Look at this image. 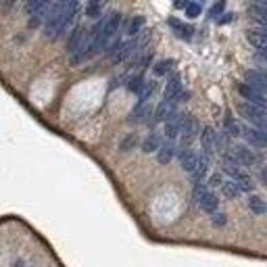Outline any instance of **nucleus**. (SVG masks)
I'll list each match as a JSON object with an SVG mask.
<instances>
[{
  "label": "nucleus",
  "instance_id": "4468645a",
  "mask_svg": "<svg viewBox=\"0 0 267 267\" xmlns=\"http://www.w3.org/2000/svg\"><path fill=\"white\" fill-rule=\"evenodd\" d=\"M180 128H182V115L173 113L165 121V138H167V142H173V140L180 136Z\"/></svg>",
  "mask_w": 267,
  "mask_h": 267
},
{
  "label": "nucleus",
  "instance_id": "4be33fe9",
  "mask_svg": "<svg viewBox=\"0 0 267 267\" xmlns=\"http://www.w3.org/2000/svg\"><path fill=\"white\" fill-rule=\"evenodd\" d=\"M152 90H154V83L152 82H142V86H140V90H138V104H146V100L150 98V94H152Z\"/></svg>",
  "mask_w": 267,
  "mask_h": 267
},
{
  "label": "nucleus",
  "instance_id": "f8f14e48",
  "mask_svg": "<svg viewBox=\"0 0 267 267\" xmlns=\"http://www.w3.org/2000/svg\"><path fill=\"white\" fill-rule=\"evenodd\" d=\"M249 42L257 48L259 52H265L267 48V27H255L249 32Z\"/></svg>",
  "mask_w": 267,
  "mask_h": 267
},
{
  "label": "nucleus",
  "instance_id": "2f4dec72",
  "mask_svg": "<svg viewBox=\"0 0 267 267\" xmlns=\"http://www.w3.org/2000/svg\"><path fill=\"white\" fill-rule=\"evenodd\" d=\"M221 184H223V180H221V175H219V173H213V175H211L209 186H219V188H221Z\"/></svg>",
  "mask_w": 267,
  "mask_h": 267
},
{
  "label": "nucleus",
  "instance_id": "cd10ccee",
  "mask_svg": "<svg viewBox=\"0 0 267 267\" xmlns=\"http://www.w3.org/2000/svg\"><path fill=\"white\" fill-rule=\"evenodd\" d=\"M100 11H102L100 2H88V6H86L88 17H100Z\"/></svg>",
  "mask_w": 267,
  "mask_h": 267
},
{
  "label": "nucleus",
  "instance_id": "f257e3e1",
  "mask_svg": "<svg viewBox=\"0 0 267 267\" xmlns=\"http://www.w3.org/2000/svg\"><path fill=\"white\" fill-rule=\"evenodd\" d=\"M77 4L75 0H67V2H50L46 11V19H44V36L48 40H57L59 36L67 32V27L71 25V21L75 19L77 13Z\"/></svg>",
  "mask_w": 267,
  "mask_h": 267
},
{
  "label": "nucleus",
  "instance_id": "f3484780",
  "mask_svg": "<svg viewBox=\"0 0 267 267\" xmlns=\"http://www.w3.org/2000/svg\"><path fill=\"white\" fill-rule=\"evenodd\" d=\"M150 115H152V109L150 107H146V104H138V107L132 111L130 121L132 123H144V121H149Z\"/></svg>",
  "mask_w": 267,
  "mask_h": 267
},
{
  "label": "nucleus",
  "instance_id": "f03ea898",
  "mask_svg": "<svg viewBox=\"0 0 267 267\" xmlns=\"http://www.w3.org/2000/svg\"><path fill=\"white\" fill-rule=\"evenodd\" d=\"M192 196H194L196 205H199L202 211H207V213H215V211H217L219 200H217V196L207 188V184H202V182H200V184H194Z\"/></svg>",
  "mask_w": 267,
  "mask_h": 267
},
{
  "label": "nucleus",
  "instance_id": "473e14b6",
  "mask_svg": "<svg viewBox=\"0 0 267 267\" xmlns=\"http://www.w3.org/2000/svg\"><path fill=\"white\" fill-rule=\"evenodd\" d=\"M221 11H223V2H219V4H213V6H211V13H209V15H211V17H217Z\"/></svg>",
  "mask_w": 267,
  "mask_h": 267
},
{
  "label": "nucleus",
  "instance_id": "aec40b11",
  "mask_svg": "<svg viewBox=\"0 0 267 267\" xmlns=\"http://www.w3.org/2000/svg\"><path fill=\"white\" fill-rule=\"evenodd\" d=\"M249 209H250V213H255V215H265V200L261 199V196H257V194H250L249 196Z\"/></svg>",
  "mask_w": 267,
  "mask_h": 267
},
{
  "label": "nucleus",
  "instance_id": "412c9836",
  "mask_svg": "<svg viewBox=\"0 0 267 267\" xmlns=\"http://www.w3.org/2000/svg\"><path fill=\"white\" fill-rule=\"evenodd\" d=\"M159 146H161V136H159L157 132H150L149 138L142 142V150L144 152H157Z\"/></svg>",
  "mask_w": 267,
  "mask_h": 267
},
{
  "label": "nucleus",
  "instance_id": "9d476101",
  "mask_svg": "<svg viewBox=\"0 0 267 267\" xmlns=\"http://www.w3.org/2000/svg\"><path fill=\"white\" fill-rule=\"evenodd\" d=\"M247 86H250V88H255V90H259V92H263L265 94V88H267V77H265V73L261 71V69H250V71H247Z\"/></svg>",
  "mask_w": 267,
  "mask_h": 267
},
{
  "label": "nucleus",
  "instance_id": "2eb2a0df",
  "mask_svg": "<svg viewBox=\"0 0 267 267\" xmlns=\"http://www.w3.org/2000/svg\"><path fill=\"white\" fill-rule=\"evenodd\" d=\"M173 113H175L173 102L161 100V102L157 104V109H154V121H167V119H169Z\"/></svg>",
  "mask_w": 267,
  "mask_h": 267
},
{
  "label": "nucleus",
  "instance_id": "a211bd4d",
  "mask_svg": "<svg viewBox=\"0 0 267 267\" xmlns=\"http://www.w3.org/2000/svg\"><path fill=\"white\" fill-rule=\"evenodd\" d=\"M173 157H175V146H173V142H165V144H161V146H159V150H157V159H159V163H161V165H167Z\"/></svg>",
  "mask_w": 267,
  "mask_h": 267
},
{
  "label": "nucleus",
  "instance_id": "423d86ee",
  "mask_svg": "<svg viewBox=\"0 0 267 267\" xmlns=\"http://www.w3.org/2000/svg\"><path fill=\"white\" fill-rule=\"evenodd\" d=\"M238 92H240V96H242L249 104H252V107L263 109V107H265V102H267L263 92H259V90L247 86V83H240V86H238Z\"/></svg>",
  "mask_w": 267,
  "mask_h": 267
},
{
  "label": "nucleus",
  "instance_id": "20e7f679",
  "mask_svg": "<svg viewBox=\"0 0 267 267\" xmlns=\"http://www.w3.org/2000/svg\"><path fill=\"white\" fill-rule=\"evenodd\" d=\"M199 134H200V128L194 117H182V128H180L182 146H190L192 140L199 138Z\"/></svg>",
  "mask_w": 267,
  "mask_h": 267
},
{
  "label": "nucleus",
  "instance_id": "39448f33",
  "mask_svg": "<svg viewBox=\"0 0 267 267\" xmlns=\"http://www.w3.org/2000/svg\"><path fill=\"white\" fill-rule=\"evenodd\" d=\"M48 4H50V2H44V0H33V2H27L25 11H27V17H30V25H38L40 21L46 19Z\"/></svg>",
  "mask_w": 267,
  "mask_h": 267
},
{
  "label": "nucleus",
  "instance_id": "1a4fd4ad",
  "mask_svg": "<svg viewBox=\"0 0 267 267\" xmlns=\"http://www.w3.org/2000/svg\"><path fill=\"white\" fill-rule=\"evenodd\" d=\"M178 154H180V163H182V169H184L186 173H194V169H196V154L199 152H194L190 146H182V149L178 150Z\"/></svg>",
  "mask_w": 267,
  "mask_h": 267
},
{
  "label": "nucleus",
  "instance_id": "dca6fc26",
  "mask_svg": "<svg viewBox=\"0 0 267 267\" xmlns=\"http://www.w3.org/2000/svg\"><path fill=\"white\" fill-rule=\"evenodd\" d=\"M83 27H75V30L71 32V36H69V42H67V54L69 57H75V52H77V48H80V42L83 38Z\"/></svg>",
  "mask_w": 267,
  "mask_h": 267
},
{
  "label": "nucleus",
  "instance_id": "72a5a7b5",
  "mask_svg": "<svg viewBox=\"0 0 267 267\" xmlns=\"http://www.w3.org/2000/svg\"><path fill=\"white\" fill-rule=\"evenodd\" d=\"M232 17H234V15H223V19L219 21V23H228V21H232Z\"/></svg>",
  "mask_w": 267,
  "mask_h": 267
},
{
  "label": "nucleus",
  "instance_id": "ddd939ff",
  "mask_svg": "<svg viewBox=\"0 0 267 267\" xmlns=\"http://www.w3.org/2000/svg\"><path fill=\"white\" fill-rule=\"evenodd\" d=\"M178 98H182V80L180 75H171L165 86V100L175 102Z\"/></svg>",
  "mask_w": 267,
  "mask_h": 267
},
{
  "label": "nucleus",
  "instance_id": "c756f323",
  "mask_svg": "<svg viewBox=\"0 0 267 267\" xmlns=\"http://www.w3.org/2000/svg\"><path fill=\"white\" fill-rule=\"evenodd\" d=\"M136 142H138L136 136H134V134H130V136L121 142V150H130V149H134V146H136Z\"/></svg>",
  "mask_w": 267,
  "mask_h": 267
},
{
  "label": "nucleus",
  "instance_id": "9b49d317",
  "mask_svg": "<svg viewBox=\"0 0 267 267\" xmlns=\"http://www.w3.org/2000/svg\"><path fill=\"white\" fill-rule=\"evenodd\" d=\"M240 134L247 138L249 146H255V149H265V132L255 130V128H240Z\"/></svg>",
  "mask_w": 267,
  "mask_h": 267
},
{
  "label": "nucleus",
  "instance_id": "5701e85b",
  "mask_svg": "<svg viewBox=\"0 0 267 267\" xmlns=\"http://www.w3.org/2000/svg\"><path fill=\"white\" fill-rule=\"evenodd\" d=\"M221 192L228 196V199H236V196H240V190H238L236 182L230 180V182H223L221 184Z\"/></svg>",
  "mask_w": 267,
  "mask_h": 267
},
{
  "label": "nucleus",
  "instance_id": "7ed1b4c3",
  "mask_svg": "<svg viewBox=\"0 0 267 267\" xmlns=\"http://www.w3.org/2000/svg\"><path fill=\"white\" fill-rule=\"evenodd\" d=\"M238 113L240 117H244L250 125H255V130H265V109L252 107L249 102H240L238 104Z\"/></svg>",
  "mask_w": 267,
  "mask_h": 267
},
{
  "label": "nucleus",
  "instance_id": "bb28decb",
  "mask_svg": "<svg viewBox=\"0 0 267 267\" xmlns=\"http://www.w3.org/2000/svg\"><path fill=\"white\" fill-rule=\"evenodd\" d=\"M171 65H173V61H159L157 65H154V73H157V75H165L171 69Z\"/></svg>",
  "mask_w": 267,
  "mask_h": 267
},
{
  "label": "nucleus",
  "instance_id": "0eeeda50",
  "mask_svg": "<svg viewBox=\"0 0 267 267\" xmlns=\"http://www.w3.org/2000/svg\"><path fill=\"white\" fill-rule=\"evenodd\" d=\"M230 154L238 161V163H240V167H242V165H255V163H257V154L252 152V150L249 149V146H244V144H236V146H232Z\"/></svg>",
  "mask_w": 267,
  "mask_h": 267
},
{
  "label": "nucleus",
  "instance_id": "6e6552de",
  "mask_svg": "<svg viewBox=\"0 0 267 267\" xmlns=\"http://www.w3.org/2000/svg\"><path fill=\"white\" fill-rule=\"evenodd\" d=\"M199 136H200V144H202L200 152H202V154H207V157H211V154L215 152V136H217L215 130L211 128V125H205Z\"/></svg>",
  "mask_w": 267,
  "mask_h": 267
},
{
  "label": "nucleus",
  "instance_id": "393cba45",
  "mask_svg": "<svg viewBox=\"0 0 267 267\" xmlns=\"http://www.w3.org/2000/svg\"><path fill=\"white\" fill-rule=\"evenodd\" d=\"M226 134L230 138H236V136H240V125H238L232 117H226Z\"/></svg>",
  "mask_w": 267,
  "mask_h": 267
},
{
  "label": "nucleus",
  "instance_id": "c85d7f7f",
  "mask_svg": "<svg viewBox=\"0 0 267 267\" xmlns=\"http://www.w3.org/2000/svg\"><path fill=\"white\" fill-rule=\"evenodd\" d=\"M142 82H144V77H142V75H136V77H134V80L128 83V90H130V92H138L140 86H142Z\"/></svg>",
  "mask_w": 267,
  "mask_h": 267
},
{
  "label": "nucleus",
  "instance_id": "f704fd0d",
  "mask_svg": "<svg viewBox=\"0 0 267 267\" xmlns=\"http://www.w3.org/2000/svg\"><path fill=\"white\" fill-rule=\"evenodd\" d=\"M15 267H25V265H23V263H17V265H15Z\"/></svg>",
  "mask_w": 267,
  "mask_h": 267
},
{
  "label": "nucleus",
  "instance_id": "b1692460",
  "mask_svg": "<svg viewBox=\"0 0 267 267\" xmlns=\"http://www.w3.org/2000/svg\"><path fill=\"white\" fill-rule=\"evenodd\" d=\"M142 25H144V19H142V17H134V19H132V23H130V27H128V33L132 36V40L136 38L140 32H142Z\"/></svg>",
  "mask_w": 267,
  "mask_h": 267
},
{
  "label": "nucleus",
  "instance_id": "7c9ffc66",
  "mask_svg": "<svg viewBox=\"0 0 267 267\" xmlns=\"http://www.w3.org/2000/svg\"><path fill=\"white\" fill-rule=\"evenodd\" d=\"M211 221H213V226H226L228 219H226V215L223 213H213V217H211Z\"/></svg>",
  "mask_w": 267,
  "mask_h": 267
},
{
  "label": "nucleus",
  "instance_id": "a878e982",
  "mask_svg": "<svg viewBox=\"0 0 267 267\" xmlns=\"http://www.w3.org/2000/svg\"><path fill=\"white\" fill-rule=\"evenodd\" d=\"M200 11H202V6L199 2H188L186 4V15L190 17V19H196L200 15Z\"/></svg>",
  "mask_w": 267,
  "mask_h": 267
},
{
  "label": "nucleus",
  "instance_id": "6ab92c4d",
  "mask_svg": "<svg viewBox=\"0 0 267 267\" xmlns=\"http://www.w3.org/2000/svg\"><path fill=\"white\" fill-rule=\"evenodd\" d=\"M167 23H169V27H171V30L175 32V36H178V38H184V40H190V36H192V30H190V27H188V25H184V23H182V21L180 19H169V21H167Z\"/></svg>",
  "mask_w": 267,
  "mask_h": 267
}]
</instances>
